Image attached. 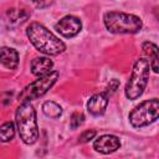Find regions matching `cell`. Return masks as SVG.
<instances>
[{"instance_id": "6da1fadb", "label": "cell", "mask_w": 159, "mask_h": 159, "mask_svg": "<svg viewBox=\"0 0 159 159\" xmlns=\"http://www.w3.org/2000/svg\"><path fill=\"white\" fill-rule=\"evenodd\" d=\"M26 35L30 42L42 53L56 56L66 50V45L56 37L50 30L39 22H32L26 29Z\"/></svg>"}, {"instance_id": "7a4b0ae2", "label": "cell", "mask_w": 159, "mask_h": 159, "mask_svg": "<svg viewBox=\"0 0 159 159\" xmlns=\"http://www.w3.org/2000/svg\"><path fill=\"white\" fill-rule=\"evenodd\" d=\"M16 125L25 144H34L39 139L36 112L30 102H22L16 109Z\"/></svg>"}, {"instance_id": "3957f363", "label": "cell", "mask_w": 159, "mask_h": 159, "mask_svg": "<svg viewBox=\"0 0 159 159\" xmlns=\"http://www.w3.org/2000/svg\"><path fill=\"white\" fill-rule=\"evenodd\" d=\"M103 21L107 30L113 34H135L143 25L140 17L119 11H109L104 14Z\"/></svg>"}, {"instance_id": "277c9868", "label": "cell", "mask_w": 159, "mask_h": 159, "mask_svg": "<svg viewBox=\"0 0 159 159\" xmlns=\"http://www.w3.org/2000/svg\"><path fill=\"white\" fill-rule=\"evenodd\" d=\"M150 65L147 58H139L134 66L130 75V78L125 86L124 93L128 99H137L145 89L149 78Z\"/></svg>"}, {"instance_id": "5b68a950", "label": "cell", "mask_w": 159, "mask_h": 159, "mask_svg": "<svg viewBox=\"0 0 159 159\" xmlns=\"http://www.w3.org/2000/svg\"><path fill=\"white\" fill-rule=\"evenodd\" d=\"M159 116V101L157 98L144 101L129 113V122L135 128L152 124Z\"/></svg>"}, {"instance_id": "8992f818", "label": "cell", "mask_w": 159, "mask_h": 159, "mask_svg": "<svg viewBox=\"0 0 159 159\" xmlns=\"http://www.w3.org/2000/svg\"><path fill=\"white\" fill-rule=\"evenodd\" d=\"M57 78H58L57 71H51L47 75L39 77V80L31 82L20 92V94L17 97L19 102H21V103L22 102H30V101L40 98L55 84Z\"/></svg>"}, {"instance_id": "52a82bcc", "label": "cell", "mask_w": 159, "mask_h": 159, "mask_svg": "<svg viewBox=\"0 0 159 159\" xmlns=\"http://www.w3.org/2000/svg\"><path fill=\"white\" fill-rule=\"evenodd\" d=\"M56 31L60 32L63 37H73L76 36L81 29H82V24L80 21L78 17L72 16V15H67L65 17H62L55 26Z\"/></svg>"}, {"instance_id": "ba28073f", "label": "cell", "mask_w": 159, "mask_h": 159, "mask_svg": "<svg viewBox=\"0 0 159 159\" xmlns=\"http://www.w3.org/2000/svg\"><path fill=\"white\" fill-rule=\"evenodd\" d=\"M119 147H120L119 138L116 137V135H112V134L101 135V137H99L98 139H96L94 143H93V148H94L97 152L103 153V154L113 153V152H116Z\"/></svg>"}, {"instance_id": "9c48e42d", "label": "cell", "mask_w": 159, "mask_h": 159, "mask_svg": "<svg viewBox=\"0 0 159 159\" xmlns=\"http://www.w3.org/2000/svg\"><path fill=\"white\" fill-rule=\"evenodd\" d=\"M108 99L109 97L107 96L106 92H102V93H97V94H93L88 102H87V109L91 114L93 116H101L104 113L107 106H108Z\"/></svg>"}, {"instance_id": "30bf717a", "label": "cell", "mask_w": 159, "mask_h": 159, "mask_svg": "<svg viewBox=\"0 0 159 159\" xmlns=\"http://www.w3.org/2000/svg\"><path fill=\"white\" fill-rule=\"evenodd\" d=\"M52 67L53 62L48 57H36L31 62V72L37 77L47 75L52 71Z\"/></svg>"}, {"instance_id": "8fae6325", "label": "cell", "mask_w": 159, "mask_h": 159, "mask_svg": "<svg viewBox=\"0 0 159 159\" xmlns=\"http://www.w3.org/2000/svg\"><path fill=\"white\" fill-rule=\"evenodd\" d=\"M0 62L9 70H15L19 65V53L11 47L0 48Z\"/></svg>"}, {"instance_id": "7c38bea8", "label": "cell", "mask_w": 159, "mask_h": 159, "mask_svg": "<svg viewBox=\"0 0 159 159\" xmlns=\"http://www.w3.org/2000/svg\"><path fill=\"white\" fill-rule=\"evenodd\" d=\"M142 48H143V52L145 53L147 56V60L149 61V65H150V68L158 73L159 71V66H158V60H159V50H158V46L153 42H144L142 45Z\"/></svg>"}, {"instance_id": "4fadbf2b", "label": "cell", "mask_w": 159, "mask_h": 159, "mask_svg": "<svg viewBox=\"0 0 159 159\" xmlns=\"http://www.w3.org/2000/svg\"><path fill=\"white\" fill-rule=\"evenodd\" d=\"M42 112L50 118H58L62 114V108L56 102L47 101L42 104Z\"/></svg>"}, {"instance_id": "5bb4252c", "label": "cell", "mask_w": 159, "mask_h": 159, "mask_svg": "<svg viewBox=\"0 0 159 159\" xmlns=\"http://www.w3.org/2000/svg\"><path fill=\"white\" fill-rule=\"evenodd\" d=\"M15 135V125L12 122H6L0 125V140L10 142Z\"/></svg>"}, {"instance_id": "9a60e30c", "label": "cell", "mask_w": 159, "mask_h": 159, "mask_svg": "<svg viewBox=\"0 0 159 159\" xmlns=\"http://www.w3.org/2000/svg\"><path fill=\"white\" fill-rule=\"evenodd\" d=\"M9 17L11 22H24L29 17V14L25 10H10Z\"/></svg>"}, {"instance_id": "2e32d148", "label": "cell", "mask_w": 159, "mask_h": 159, "mask_svg": "<svg viewBox=\"0 0 159 159\" xmlns=\"http://www.w3.org/2000/svg\"><path fill=\"white\" fill-rule=\"evenodd\" d=\"M83 120H84V116H83L82 113H80V112L73 113V114H72V117H71V120H70L71 128H73V129L78 128V127L83 123Z\"/></svg>"}, {"instance_id": "e0dca14e", "label": "cell", "mask_w": 159, "mask_h": 159, "mask_svg": "<svg viewBox=\"0 0 159 159\" xmlns=\"http://www.w3.org/2000/svg\"><path fill=\"white\" fill-rule=\"evenodd\" d=\"M94 135H96V130H93V129H91V130H84V132L80 135L78 142H80V143H87V142H89L91 139H93Z\"/></svg>"}, {"instance_id": "ac0fdd59", "label": "cell", "mask_w": 159, "mask_h": 159, "mask_svg": "<svg viewBox=\"0 0 159 159\" xmlns=\"http://www.w3.org/2000/svg\"><path fill=\"white\" fill-rule=\"evenodd\" d=\"M118 86H119V82L117 81V80H112L111 82H109V84H108V87L106 88V93H107V96L108 97H111L114 92H116V89L118 88Z\"/></svg>"}, {"instance_id": "d6986e66", "label": "cell", "mask_w": 159, "mask_h": 159, "mask_svg": "<svg viewBox=\"0 0 159 159\" xmlns=\"http://www.w3.org/2000/svg\"><path fill=\"white\" fill-rule=\"evenodd\" d=\"M32 1H34V4H35L37 7H40V9L47 7L48 5H51V4L53 2V0H32Z\"/></svg>"}]
</instances>
